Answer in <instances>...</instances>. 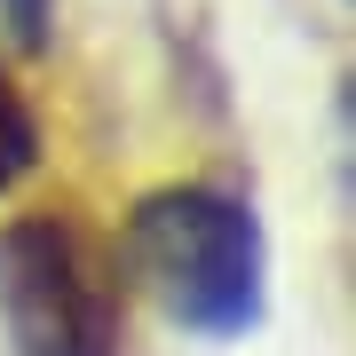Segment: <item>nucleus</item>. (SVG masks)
<instances>
[{
    "mask_svg": "<svg viewBox=\"0 0 356 356\" xmlns=\"http://www.w3.org/2000/svg\"><path fill=\"white\" fill-rule=\"evenodd\" d=\"M127 254L151 293L198 332H238L261 301V229L238 198L175 182L151 191L127 222Z\"/></svg>",
    "mask_w": 356,
    "mask_h": 356,
    "instance_id": "nucleus-1",
    "label": "nucleus"
},
{
    "mask_svg": "<svg viewBox=\"0 0 356 356\" xmlns=\"http://www.w3.org/2000/svg\"><path fill=\"white\" fill-rule=\"evenodd\" d=\"M0 309L16 356H119L111 269L56 214H32L0 238Z\"/></svg>",
    "mask_w": 356,
    "mask_h": 356,
    "instance_id": "nucleus-2",
    "label": "nucleus"
},
{
    "mask_svg": "<svg viewBox=\"0 0 356 356\" xmlns=\"http://www.w3.org/2000/svg\"><path fill=\"white\" fill-rule=\"evenodd\" d=\"M32 159H40V127H32L24 95L8 88V72H0V191L32 175Z\"/></svg>",
    "mask_w": 356,
    "mask_h": 356,
    "instance_id": "nucleus-3",
    "label": "nucleus"
},
{
    "mask_svg": "<svg viewBox=\"0 0 356 356\" xmlns=\"http://www.w3.org/2000/svg\"><path fill=\"white\" fill-rule=\"evenodd\" d=\"M8 16H16V32H24V40L48 32V0H8Z\"/></svg>",
    "mask_w": 356,
    "mask_h": 356,
    "instance_id": "nucleus-4",
    "label": "nucleus"
}]
</instances>
